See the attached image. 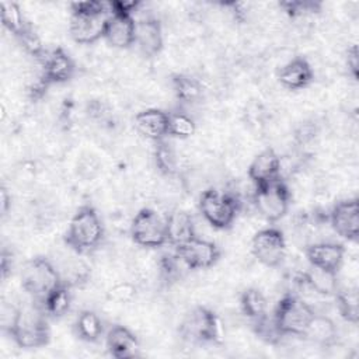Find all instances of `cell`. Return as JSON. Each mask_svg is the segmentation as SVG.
Returning a JSON list of instances; mask_svg holds the SVG:
<instances>
[{
    "instance_id": "31",
    "label": "cell",
    "mask_w": 359,
    "mask_h": 359,
    "mask_svg": "<svg viewBox=\"0 0 359 359\" xmlns=\"http://www.w3.org/2000/svg\"><path fill=\"white\" fill-rule=\"evenodd\" d=\"M196 132V123L191 115L184 111L168 112V136L175 139H188Z\"/></svg>"
},
{
    "instance_id": "14",
    "label": "cell",
    "mask_w": 359,
    "mask_h": 359,
    "mask_svg": "<svg viewBox=\"0 0 359 359\" xmlns=\"http://www.w3.org/2000/svg\"><path fill=\"white\" fill-rule=\"evenodd\" d=\"M136 20L133 14L123 11H111L104 29L105 41L118 49H128L135 45Z\"/></svg>"
},
{
    "instance_id": "34",
    "label": "cell",
    "mask_w": 359,
    "mask_h": 359,
    "mask_svg": "<svg viewBox=\"0 0 359 359\" xmlns=\"http://www.w3.org/2000/svg\"><path fill=\"white\" fill-rule=\"evenodd\" d=\"M346 67L353 80L359 77V50L356 45H351L346 50Z\"/></svg>"
},
{
    "instance_id": "29",
    "label": "cell",
    "mask_w": 359,
    "mask_h": 359,
    "mask_svg": "<svg viewBox=\"0 0 359 359\" xmlns=\"http://www.w3.org/2000/svg\"><path fill=\"white\" fill-rule=\"evenodd\" d=\"M0 13H1V22L4 28L8 29L15 38L22 35L31 27L20 4H17L15 1H1Z\"/></svg>"
},
{
    "instance_id": "3",
    "label": "cell",
    "mask_w": 359,
    "mask_h": 359,
    "mask_svg": "<svg viewBox=\"0 0 359 359\" xmlns=\"http://www.w3.org/2000/svg\"><path fill=\"white\" fill-rule=\"evenodd\" d=\"M104 234L105 230L98 212L91 205H83L72 216L63 241L76 254H88L100 247Z\"/></svg>"
},
{
    "instance_id": "24",
    "label": "cell",
    "mask_w": 359,
    "mask_h": 359,
    "mask_svg": "<svg viewBox=\"0 0 359 359\" xmlns=\"http://www.w3.org/2000/svg\"><path fill=\"white\" fill-rule=\"evenodd\" d=\"M76 335L84 342H98L104 335V323L93 310H83L74 323Z\"/></svg>"
},
{
    "instance_id": "9",
    "label": "cell",
    "mask_w": 359,
    "mask_h": 359,
    "mask_svg": "<svg viewBox=\"0 0 359 359\" xmlns=\"http://www.w3.org/2000/svg\"><path fill=\"white\" fill-rule=\"evenodd\" d=\"M132 240L144 248H158L167 244L165 220L153 209H140L130 223Z\"/></svg>"
},
{
    "instance_id": "26",
    "label": "cell",
    "mask_w": 359,
    "mask_h": 359,
    "mask_svg": "<svg viewBox=\"0 0 359 359\" xmlns=\"http://www.w3.org/2000/svg\"><path fill=\"white\" fill-rule=\"evenodd\" d=\"M240 307L243 314L255 323L268 316V303L264 293L257 287L245 289L240 296Z\"/></svg>"
},
{
    "instance_id": "10",
    "label": "cell",
    "mask_w": 359,
    "mask_h": 359,
    "mask_svg": "<svg viewBox=\"0 0 359 359\" xmlns=\"http://www.w3.org/2000/svg\"><path fill=\"white\" fill-rule=\"evenodd\" d=\"M254 257L265 266H279L286 255V240L278 227L269 226L257 231L251 241Z\"/></svg>"
},
{
    "instance_id": "8",
    "label": "cell",
    "mask_w": 359,
    "mask_h": 359,
    "mask_svg": "<svg viewBox=\"0 0 359 359\" xmlns=\"http://www.w3.org/2000/svg\"><path fill=\"white\" fill-rule=\"evenodd\" d=\"M254 205L258 213L269 223L280 220L290 206V191L280 180H275L262 187L254 188Z\"/></svg>"
},
{
    "instance_id": "17",
    "label": "cell",
    "mask_w": 359,
    "mask_h": 359,
    "mask_svg": "<svg viewBox=\"0 0 359 359\" xmlns=\"http://www.w3.org/2000/svg\"><path fill=\"white\" fill-rule=\"evenodd\" d=\"M247 174L254 184V188L280 178V158L278 153L271 147L264 149L254 157Z\"/></svg>"
},
{
    "instance_id": "18",
    "label": "cell",
    "mask_w": 359,
    "mask_h": 359,
    "mask_svg": "<svg viewBox=\"0 0 359 359\" xmlns=\"http://www.w3.org/2000/svg\"><path fill=\"white\" fill-rule=\"evenodd\" d=\"M135 126L144 137L156 142L168 136V112L158 108H147L135 115Z\"/></svg>"
},
{
    "instance_id": "23",
    "label": "cell",
    "mask_w": 359,
    "mask_h": 359,
    "mask_svg": "<svg viewBox=\"0 0 359 359\" xmlns=\"http://www.w3.org/2000/svg\"><path fill=\"white\" fill-rule=\"evenodd\" d=\"M337 337H338V330L334 321L327 316H321L316 313L302 338H306L307 341L316 345L327 348L335 344Z\"/></svg>"
},
{
    "instance_id": "11",
    "label": "cell",
    "mask_w": 359,
    "mask_h": 359,
    "mask_svg": "<svg viewBox=\"0 0 359 359\" xmlns=\"http://www.w3.org/2000/svg\"><path fill=\"white\" fill-rule=\"evenodd\" d=\"M174 248L175 254L188 269H208L220 258L219 247L213 241L198 236Z\"/></svg>"
},
{
    "instance_id": "21",
    "label": "cell",
    "mask_w": 359,
    "mask_h": 359,
    "mask_svg": "<svg viewBox=\"0 0 359 359\" xmlns=\"http://www.w3.org/2000/svg\"><path fill=\"white\" fill-rule=\"evenodd\" d=\"M165 220V231H167V243L172 247H178L185 241L195 237V226L191 213L182 209L171 210Z\"/></svg>"
},
{
    "instance_id": "6",
    "label": "cell",
    "mask_w": 359,
    "mask_h": 359,
    "mask_svg": "<svg viewBox=\"0 0 359 359\" xmlns=\"http://www.w3.org/2000/svg\"><path fill=\"white\" fill-rule=\"evenodd\" d=\"M240 202L236 195L215 188L202 192L199 198V212L215 229H229L237 217Z\"/></svg>"
},
{
    "instance_id": "1",
    "label": "cell",
    "mask_w": 359,
    "mask_h": 359,
    "mask_svg": "<svg viewBox=\"0 0 359 359\" xmlns=\"http://www.w3.org/2000/svg\"><path fill=\"white\" fill-rule=\"evenodd\" d=\"M49 316L39 302L22 304L14 309L11 321L6 327L17 346L22 349H36L49 344L50 330Z\"/></svg>"
},
{
    "instance_id": "25",
    "label": "cell",
    "mask_w": 359,
    "mask_h": 359,
    "mask_svg": "<svg viewBox=\"0 0 359 359\" xmlns=\"http://www.w3.org/2000/svg\"><path fill=\"white\" fill-rule=\"evenodd\" d=\"M45 310V313L50 318H60L70 310L72 304V293L69 285L60 283L52 292L46 294V297L39 302Z\"/></svg>"
},
{
    "instance_id": "36",
    "label": "cell",
    "mask_w": 359,
    "mask_h": 359,
    "mask_svg": "<svg viewBox=\"0 0 359 359\" xmlns=\"http://www.w3.org/2000/svg\"><path fill=\"white\" fill-rule=\"evenodd\" d=\"M10 269H11V254H7V251L3 250V252H1V276H3V279H6Z\"/></svg>"
},
{
    "instance_id": "30",
    "label": "cell",
    "mask_w": 359,
    "mask_h": 359,
    "mask_svg": "<svg viewBox=\"0 0 359 359\" xmlns=\"http://www.w3.org/2000/svg\"><path fill=\"white\" fill-rule=\"evenodd\" d=\"M153 158H154L156 168L158 170L160 174L167 175V177L177 174V168H178L177 153H175L172 144L167 142V139L156 142Z\"/></svg>"
},
{
    "instance_id": "2",
    "label": "cell",
    "mask_w": 359,
    "mask_h": 359,
    "mask_svg": "<svg viewBox=\"0 0 359 359\" xmlns=\"http://www.w3.org/2000/svg\"><path fill=\"white\" fill-rule=\"evenodd\" d=\"M72 15L69 32L74 42L91 45L104 38L105 22L109 15V1L87 0L70 4Z\"/></svg>"
},
{
    "instance_id": "28",
    "label": "cell",
    "mask_w": 359,
    "mask_h": 359,
    "mask_svg": "<svg viewBox=\"0 0 359 359\" xmlns=\"http://www.w3.org/2000/svg\"><path fill=\"white\" fill-rule=\"evenodd\" d=\"M335 302L339 316L349 324L359 321V294L356 287H338L335 292Z\"/></svg>"
},
{
    "instance_id": "20",
    "label": "cell",
    "mask_w": 359,
    "mask_h": 359,
    "mask_svg": "<svg viewBox=\"0 0 359 359\" xmlns=\"http://www.w3.org/2000/svg\"><path fill=\"white\" fill-rule=\"evenodd\" d=\"M314 79L313 69L310 63L302 57H293L286 65H283L278 73L279 83L289 90H302L310 86Z\"/></svg>"
},
{
    "instance_id": "15",
    "label": "cell",
    "mask_w": 359,
    "mask_h": 359,
    "mask_svg": "<svg viewBox=\"0 0 359 359\" xmlns=\"http://www.w3.org/2000/svg\"><path fill=\"white\" fill-rule=\"evenodd\" d=\"M306 257L310 266L338 273L344 262L345 247L335 241L314 243L306 248Z\"/></svg>"
},
{
    "instance_id": "13",
    "label": "cell",
    "mask_w": 359,
    "mask_h": 359,
    "mask_svg": "<svg viewBox=\"0 0 359 359\" xmlns=\"http://www.w3.org/2000/svg\"><path fill=\"white\" fill-rule=\"evenodd\" d=\"M41 79L48 86L67 83L76 73V63L63 48H55L46 52L41 60Z\"/></svg>"
},
{
    "instance_id": "35",
    "label": "cell",
    "mask_w": 359,
    "mask_h": 359,
    "mask_svg": "<svg viewBox=\"0 0 359 359\" xmlns=\"http://www.w3.org/2000/svg\"><path fill=\"white\" fill-rule=\"evenodd\" d=\"M88 115L94 119H98L101 122H105L109 118V109L107 108V105H104L100 101H93L88 104Z\"/></svg>"
},
{
    "instance_id": "37",
    "label": "cell",
    "mask_w": 359,
    "mask_h": 359,
    "mask_svg": "<svg viewBox=\"0 0 359 359\" xmlns=\"http://www.w3.org/2000/svg\"><path fill=\"white\" fill-rule=\"evenodd\" d=\"M10 202H11V196H8L7 189L3 187V188H1V212H3V215L7 213L8 206H10Z\"/></svg>"
},
{
    "instance_id": "19",
    "label": "cell",
    "mask_w": 359,
    "mask_h": 359,
    "mask_svg": "<svg viewBox=\"0 0 359 359\" xmlns=\"http://www.w3.org/2000/svg\"><path fill=\"white\" fill-rule=\"evenodd\" d=\"M105 345L111 356L116 359L135 358L139 353L137 337L126 327L115 324L105 335Z\"/></svg>"
},
{
    "instance_id": "22",
    "label": "cell",
    "mask_w": 359,
    "mask_h": 359,
    "mask_svg": "<svg viewBox=\"0 0 359 359\" xmlns=\"http://www.w3.org/2000/svg\"><path fill=\"white\" fill-rule=\"evenodd\" d=\"M297 280L303 286L309 287L311 292L321 296H334L339 287L337 273L328 272L320 268H314V266L300 273Z\"/></svg>"
},
{
    "instance_id": "5",
    "label": "cell",
    "mask_w": 359,
    "mask_h": 359,
    "mask_svg": "<svg viewBox=\"0 0 359 359\" xmlns=\"http://www.w3.org/2000/svg\"><path fill=\"white\" fill-rule=\"evenodd\" d=\"M60 283L59 271L45 257L31 258L21 271V286L35 302H42Z\"/></svg>"
},
{
    "instance_id": "4",
    "label": "cell",
    "mask_w": 359,
    "mask_h": 359,
    "mask_svg": "<svg viewBox=\"0 0 359 359\" xmlns=\"http://www.w3.org/2000/svg\"><path fill=\"white\" fill-rule=\"evenodd\" d=\"M316 311L313 307L296 294L286 293L278 302L272 321L280 337H303Z\"/></svg>"
},
{
    "instance_id": "32",
    "label": "cell",
    "mask_w": 359,
    "mask_h": 359,
    "mask_svg": "<svg viewBox=\"0 0 359 359\" xmlns=\"http://www.w3.org/2000/svg\"><path fill=\"white\" fill-rule=\"evenodd\" d=\"M279 6L292 18L302 17V15H306V14L317 13L320 10V7H321L320 3H317V1H307V0H287V1H280Z\"/></svg>"
},
{
    "instance_id": "27",
    "label": "cell",
    "mask_w": 359,
    "mask_h": 359,
    "mask_svg": "<svg viewBox=\"0 0 359 359\" xmlns=\"http://www.w3.org/2000/svg\"><path fill=\"white\" fill-rule=\"evenodd\" d=\"M172 83V91L175 94V98L181 104H192L198 101L202 95V84L201 81L185 73L174 74L171 79Z\"/></svg>"
},
{
    "instance_id": "16",
    "label": "cell",
    "mask_w": 359,
    "mask_h": 359,
    "mask_svg": "<svg viewBox=\"0 0 359 359\" xmlns=\"http://www.w3.org/2000/svg\"><path fill=\"white\" fill-rule=\"evenodd\" d=\"M135 45L147 57H153L161 52L164 45L163 28L156 17L147 15L136 21Z\"/></svg>"
},
{
    "instance_id": "7",
    "label": "cell",
    "mask_w": 359,
    "mask_h": 359,
    "mask_svg": "<svg viewBox=\"0 0 359 359\" xmlns=\"http://www.w3.org/2000/svg\"><path fill=\"white\" fill-rule=\"evenodd\" d=\"M180 334L192 344H216L222 337L220 321L210 309L196 306L184 317Z\"/></svg>"
},
{
    "instance_id": "12",
    "label": "cell",
    "mask_w": 359,
    "mask_h": 359,
    "mask_svg": "<svg viewBox=\"0 0 359 359\" xmlns=\"http://www.w3.org/2000/svg\"><path fill=\"white\" fill-rule=\"evenodd\" d=\"M330 223L339 237L349 241H356L359 236L358 199L351 198L335 203L330 212Z\"/></svg>"
},
{
    "instance_id": "33",
    "label": "cell",
    "mask_w": 359,
    "mask_h": 359,
    "mask_svg": "<svg viewBox=\"0 0 359 359\" xmlns=\"http://www.w3.org/2000/svg\"><path fill=\"white\" fill-rule=\"evenodd\" d=\"M136 286L130 282H119L109 289V297L118 303H130L136 297Z\"/></svg>"
}]
</instances>
